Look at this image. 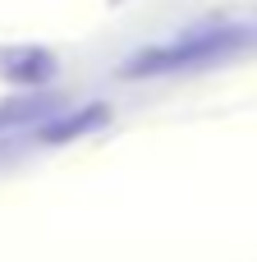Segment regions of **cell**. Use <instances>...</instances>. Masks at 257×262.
Returning a JSON list of instances; mask_svg holds the SVG:
<instances>
[{"label":"cell","mask_w":257,"mask_h":262,"mask_svg":"<svg viewBox=\"0 0 257 262\" xmlns=\"http://www.w3.org/2000/svg\"><path fill=\"white\" fill-rule=\"evenodd\" d=\"M257 46V28L244 23H216V28H198L170 46H152L143 51L138 60H129V78H143V74H179V69H202V64H221L239 51Z\"/></svg>","instance_id":"6da1fadb"},{"label":"cell","mask_w":257,"mask_h":262,"mask_svg":"<svg viewBox=\"0 0 257 262\" xmlns=\"http://www.w3.org/2000/svg\"><path fill=\"white\" fill-rule=\"evenodd\" d=\"M0 69H5L14 83H46L51 55H41V51H5V55H0Z\"/></svg>","instance_id":"7a4b0ae2"},{"label":"cell","mask_w":257,"mask_h":262,"mask_svg":"<svg viewBox=\"0 0 257 262\" xmlns=\"http://www.w3.org/2000/svg\"><path fill=\"white\" fill-rule=\"evenodd\" d=\"M101 120H106V106H87V111H78V115L64 120V124H46L41 138H46V143H64V138H74V134H83V129H97Z\"/></svg>","instance_id":"3957f363"},{"label":"cell","mask_w":257,"mask_h":262,"mask_svg":"<svg viewBox=\"0 0 257 262\" xmlns=\"http://www.w3.org/2000/svg\"><path fill=\"white\" fill-rule=\"evenodd\" d=\"M46 111H55V97H46V101H37V97L9 101V106H0V129L18 124V120H37V115H46Z\"/></svg>","instance_id":"277c9868"}]
</instances>
